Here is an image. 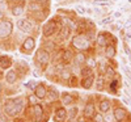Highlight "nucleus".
<instances>
[{
	"label": "nucleus",
	"mask_w": 131,
	"mask_h": 122,
	"mask_svg": "<svg viewBox=\"0 0 131 122\" xmlns=\"http://www.w3.org/2000/svg\"><path fill=\"white\" fill-rule=\"evenodd\" d=\"M34 49H36V38L31 36L25 37L23 43L20 45V51L23 54H30Z\"/></svg>",
	"instance_id": "6e6552de"
},
{
	"label": "nucleus",
	"mask_w": 131,
	"mask_h": 122,
	"mask_svg": "<svg viewBox=\"0 0 131 122\" xmlns=\"http://www.w3.org/2000/svg\"><path fill=\"white\" fill-rule=\"evenodd\" d=\"M0 122H7L5 121V114H0Z\"/></svg>",
	"instance_id": "79ce46f5"
},
{
	"label": "nucleus",
	"mask_w": 131,
	"mask_h": 122,
	"mask_svg": "<svg viewBox=\"0 0 131 122\" xmlns=\"http://www.w3.org/2000/svg\"><path fill=\"white\" fill-rule=\"evenodd\" d=\"M105 74L107 77H113L115 75V70L113 67H110V66H106V68H105Z\"/></svg>",
	"instance_id": "7c9ffc66"
},
{
	"label": "nucleus",
	"mask_w": 131,
	"mask_h": 122,
	"mask_svg": "<svg viewBox=\"0 0 131 122\" xmlns=\"http://www.w3.org/2000/svg\"><path fill=\"white\" fill-rule=\"evenodd\" d=\"M4 2H7V0H0V3H4Z\"/></svg>",
	"instance_id": "09e8293b"
},
{
	"label": "nucleus",
	"mask_w": 131,
	"mask_h": 122,
	"mask_svg": "<svg viewBox=\"0 0 131 122\" xmlns=\"http://www.w3.org/2000/svg\"><path fill=\"white\" fill-rule=\"evenodd\" d=\"M25 108V101L23 97H16V98H9L4 103L3 110L7 117H17Z\"/></svg>",
	"instance_id": "f257e3e1"
},
{
	"label": "nucleus",
	"mask_w": 131,
	"mask_h": 122,
	"mask_svg": "<svg viewBox=\"0 0 131 122\" xmlns=\"http://www.w3.org/2000/svg\"><path fill=\"white\" fill-rule=\"evenodd\" d=\"M33 93H34V96L38 98V100H45L46 98V95H47V87L41 83V84H37L36 89L33 91Z\"/></svg>",
	"instance_id": "4468645a"
},
{
	"label": "nucleus",
	"mask_w": 131,
	"mask_h": 122,
	"mask_svg": "<svg viewBox=\"0 0 131 122\" xmlns=\"http://www.w3.org/2000/svg\"><path fill=\"white\" fill-rule=\"evenodd\" d=\"M62 25L58 24V21L55 18H51V20H47L45 24L42 26V37L43 38H51L55 34H58V32L60 29Z\"/></svg>",
	"instance_id": "7ed1b4c3"
},
{
	"label": "nucleus",
	"mask_w": 131,
	"mask_h": 122,
	"mask_svg": "<svg viewBox=\"0 0 131 122\" xmlns=\"http://www.w3.org/2000/svg\"><path fill=\"white\" fill-rule=\"evenodd\" d=\"M2 77H3V72H2V71H0V79H2Z\"/></svg>",
	"instance_id": "de8ad7c7"
},
{
	"label": "nucleus",
	"mask_w": 131,
	"mask_h": 122,
	"mask_svg": "<svg viewBox=\"0 0 131 122\" xmlns=\"http://www.w3.org/2000/svg\"><path fill=\"white\" fill-rule=\"evenodd\" d=\"M16 26L20 32L25 33V34H30L34 30V24H33V21H30L29 17H18V20L16 21Z\"/></svg>",
	"instance_id": "423d86ee"
},
{
	"label": "nucleus",
	"mask_w": 131,
	"mask_h": 122,
	"mask_svg": "<svg viewBox=\"0 0 131 122\" xmlns=\"http://www.w3.org/2000/svg\"><path fill=\"white\" fill-rule=\"evenodd\" d=\"M59 77H60V80H64V82H68V79L72 76V71L68 68V67H63L60 68V71L58 72Z\"/></svg>",
	"instance_id": "b1692460"
},
{
	"label": "nucleus",
	"mask_w": 131,
	"mask_h": 122,
	"mask_svg": "<svg viewBox=\"0 0 131 122\" xmlns=\"http://www.w3.org/2000/svg\"><path fill=\"white\" fill-rule=\"evenodd\" d=\"M93 122H105L104 121V116H102V113H96L94 116H93Z\"/></svg>",
	"instance_id": "72a5a7b5"
},
{
	"label": "nucleus",
	"mask_w": 131,
	"mask_h": 122,
	"mask_svg": "<svg viewBox=\"0 0 131 122\" xmlns=\"http://www.w3.org/2000/svg\"><path fill=\"white\" fill-rule=\"evenodd\" d=\"M94 114H96V112H94V104H93V103H88V104L84 106L83 117H84L85 119H91V118H93Z\"/></svg>",
	"instance_id": "dca6fc26"
},
{
	"label": "nucleus",
	"mask_w": 131,
	"mask_h": 122,
	"mask_svg": "<svg viewBox=\"0 0 131 122\" xmlns=\"http://www.w3.org/2000/svg\"><path fill=\"white\" fill-rule=\"evenodd\" d=\"M85 60H86V57H85L84 53H81V51L75 53V57H73V60H72L75 66H84Z\"/></svg>",
	"instance_id": "4be33fe9"
},
{
	"label": "nucleus",
	"mask_w": 131,
	"mask_h": 122,
	"mask_svg": "<svg viewBox=\"0 0 131 122\" xmlns=\"http://www.w3.org/2000/svg\"><path fill=\"white\" fill-rule=\"evenodd\" d=\"M80 74H81L83 77H86V76H89V75L93 74V68L89 67V66H85L84 64L83 67H81V70H80Z\"/></svg>",
	"instance_id": "bb28decb"
},
{
	"label": "nucleus",
	"mask_w": 131,
	"mask_h": 122,
	"mask_svg": "<svg viewBox=\"0 0 131 122\" xmlns=\"http://www.w3.org/2000/svg\"><path fill=\"white\" fill-rule=\"evenodd\" d=\"M75 11L78 13H80V15H85L86 13V8L85 7H81V5H78V7L75 8Z\"/></svg>",
	"instance_id": "c9c22d12"
},
{
	"label": "nucleus",
	"mask_w": 131,
	"mask_h": 122,
	"mask_svg": "<svg viewBox=\"0 0 131 122\" xmlns=\"http://www.w3.org/2000/svg\"><path fill=\"white\" fill-rule=\"evenodd\" d=\"M94 84H96V89L97 91H102L104 88H105V79H104L102 76L97 77V79L94 80Z\"/></svg>",
	"instance_id": "a878e982"
},
{
	"label": "nucleus",
	"mask_w": 131,
	"mask_h": 122,
	"mask_svg": "<svg viewBox=\"0 0 131 122\" xmlns=\"http://www.w3.org/2000/svg\"><path fill=\"white\" fill-rule=\"evenodd\" d=\"M85 66H89V67H96L97 66V63H96V59L93 58V57H91V58H86V60H85Z\"/></svg>",
	"instance_id": "2f4dec72"
},
{
	"label": "nucleus",
	"mask_w": 131,
	"mask_h": 122,
	"mask_svg": "<svg viewBox=\"0 0 131 122\" xmlns=\"http://www.w3.org/2000/svg\"><path fill=\"white\" fill-rule=\"evenodd\" d=\"M125 32H126V39H131V29L125 30Z\"/></svg>",
	"instance_id": "ea45409f"
},
{
	"label": "nucleus",
	"mask_w": 131,
	"mask_h": 122,
	"mask_svg": "<svg viewBox=\"0 0 131 122\" xmlns=\"http://www.w3.org/2000/svg\"><path fill=\"white\" fill-rule=\"evenodd\" d=\"M25 8H26V12H28L29 15L38 13V12H43V11H47V7H45L43 4L36 2V0H28Z\"/></svg>",
	"instance_id": "1a4fd4ad"
},
{
	"label": "nucleus",
	"mask_w": 131,
	"mask_h": 122,
	"mask_svg": "<svg viewBox=\"0 0 131 122\" xmlns=\"http://www.w3.org/2000/svg\"><path fill=\"white\" fill-rule=\"evenodd\" d=\"M3 18H5V15H4L3 11H0V20H3Z\"/></svg>",
	"instance_id": "37998d69"
},
{
	"label": "nucleus",
	"mask_w": 131,
	"mask_h": 122,
	"mask_svg": "<svg viewBox=\"0 0 131 122\" xmlns=\"http://www.w3.org/2000/svg\"><path fill=\"white\" fill-rule=\"evenodd\" d=\"M119 16H121V13H119V12H115L114 13V17H119Z\"/></svg>",
	"instance_id": "a18cd8bd"
},
{
	"label": "nucleus",
	"mask_w": 131,
	"mask_h": 122,
	"mask_svg": "<svg viewBox=\"0 0 131 122\" xmlns=\"http://www.w3.org/2000/svg\"><path fill=\"white\" fill-rule=\"evenodd\" d=\"M73 57H75V53L72 49H63L62 54H60V63L63 66H68L72 63Z\"/></svg>",
	"instance_id": "9b49d317"
},
{
	"label": "nucleus",
	"mask_w": 131,
	"mask_h": 122,
	"mask_svg": "<svg viewBox=\"0 0 131 122\" xmlns=\"http://www.w3.org/2000/svg\"><path fill=\"white\" fill-rule=\"evenodd\" d=\"M50 59H51L50 51H47L46 49H43V47H41V49L37 50L34 60H36V63H37V66H38L39 68H42V70L46 68L47 66H49V63H50Z\"/></svg>",
	"instance_id": "20e7f679"
},
{
	"label": "nucleus",
	"mask_w": 131,
	"mask_h": 122,
	"mask_svg": "<svg viewBox=\"0 0 131 122\" xmlns=\"http://www.w3.org/2000/svg\"><path fill=\"white\" fill-rule=\"evenodd\" d=\"M114 42L117 43V39L107 32H101L96 36V43L100 47H105L107 43H114Z\"/></svg>",
	"instance_id": "0eeeda50"
},
{
	"label": "nucleus",
	"mask_w": 131,
	"mask_h": 122,
	"mask_svg": "<svg viewBox=\"0 0 131 122\" xmlns=\"http://www.w3.org/2000/svg\"><path fill=\"white\" fill-rule=\"evenodd\" d=\"M26 2H20V3H15V4H10L9 5V11H10V15L13 17H23V15L26 12Z\"/></svg>",
	"instance_id": "9d476101"
},
{
	"label": "nucleus",
	"mask_w": 131,
	"mask_h": 122,
	"mask_svg": "<svg viewBox=\"0 0 131 122\" xmlns=\"http://www.w3.org/2000/svg\"><path fill=\"white\" fill-rule=\"evenodd\" d=\"M18 79V74L16 70H8L5 74V82L7 84H15Z\"/></svg>",
	"instance_id": "aec40b11"
},
{
	"label": "nucleus",
	"mask_w": 131,
	"mask_h": 122,
	"mask_svg": "<svg viewBox=\"0 0 131 122\" xmlns=\"http://www.w3.org/2000/svg\"><path fill=\"white\" fill-rule=\"evenodd\" d=\"M117 55V47L114 43H107V45L105 46V57L107 59H113L115 58Z\"/></svg>",
	"instance_id": "6ab92c4d"
},
{
	"label": "nucleus",
	"mask_w": 131,
	"mask_h": 122,
	"mask_svg": "<svg viewBox=\"0 0 131 122\" xmlns=\"http://www.w3.org/2000/svg\"><path fill=\"white\" fill-rule=\"evenodd\" d=\"M67 117H68L70 121H73L76 117H78V106H72L67 112Z\"/></svg>",
	"instance_id": "cd10ccee"
},
{
	"label": "nucleus",
	"mask_w": 131,
	"mask_h": 122,
	"mask_svg": "<svg viewBox=\"0 0 131 122\" xmlns=\"http://www.w3.org/2000/svg\"><path fill=\"white\" fill-rule=\"evenodd\" d=\"M128 3H131V0H128Z\"/></svg>",
	"instance_id": "8fccbe9b"
},
{
	"label": "nucleus",
	"mask_w": 131,
	"mask_h": 122,
	"mask_svg": "<svg viewBox=\"0 0 131 122\" xmlns=\"http://www.w3.org/2000/svg\"><path fill=\"white\" fill-rule=\"evenodd\" d=\"M104 121H105V122H113V121H114V116H113V113H110V110L105 113Z\"/></svg>",
	"instance_id": "473e14b6"
},
{
	"label": "nucleus",
	"mask_w": 131,
	"mask_h": 122,
	"mask_svg": "<svg viewBox=\"0 0 131 122\" xmlns=\"http://www.w3.org/2000/svg\"><path fill=\"white\" fill-rule=\"evenodd\" d=\"M78 122H85V118L83 117V118H80V119H78Z\"/></svg>",
	"instance_id": "49530a36"
},
{
	"label": "nucleus",
	"mask_w": 131,
	"mask_h": 122,
	"mask_svg": "<svg viewBox=\"0 0 131 122\" xmlns=\"http://www.w3.org/2000/svg\"><path fill=\"white\" fill-rule=\"evenodd\" d=\"M46 98L49 100V101L51 103H55V101H58V100L60 98V93L57 91V88H54V87H51V88H49L47 89V95H46Z\"/></svg>",
	"instance_id": "a211bd4d"
},
{
	"label": "nucleus",
	"mask_w": 131,
	"mask_h": 122,
	"mask_svg": "<svg viewBox=\"0 0 131 122\" xmlns=\"http://www.w3.org/2000/svg\"><path fill=\"white\" fill-rule=\"evenodd\" d=\"M54 121L55 122H67L68 117H67V109L64 106H60L55 110V113H54Z\"/></svg>",
	"instance_id": "ddd939ff"
},
{
	"label": "nucleus",
	"mask_w": 131,
	"mask_h": 122,
	"mask_svg": "<svg viewBox=\"0 0 131 122\" xmlns=\"http://www.w3.org/2000/svg\"><path fill=\"white\" fill-rule=\"evenodd\" d=\"M93 4L97 7H109L112 5L110 0H93Z\"/></svg>",
	"instance_id": "c85d7f7f"
},
{
	"label": "nucleus",
	"mask_w": 131,
	"mask_h": 122,
	"mask_svg": "<svg viewBox=\"0 0 131 122\" xmlns=\"http://www.w3.org/2000/svg\"><path fill=\"white\" fill-rule=\"evenodd\" d=\"M28 100H29V103H30V104L34 105V104H37V100H38V98L34 96V93H33L31 96H29V98H28Z\"/></svg>",
	"instance_id": "e433bc0d"
},
{
	"label": "nucleus",
	"mask_w": 131,
	"mask_h": 122,
	"mask_svg": "<svg viewBox=\"0 0 131 122\" xmlns=\"http://www.w3.org/2000/svg\"><path fill=\"white\" fill-rule=\"evenodd\" d=\"M113 116H114V121L117 122H122L126 117H127V110L125 108H121V106H118L113 110Z\"/></svg>",
	"instance_id": "2eb2a0df"
},
{
	"label": "nucleus",
	"mask_w": 131,
	"mask_h": 122,
	"mask_svg": "<svg viewBox=\"0 0 131 122\" xmlns=\"http://www.w3.org/2000/svg\"><path fill=\"white\" fill-rule=\"evenodd\" d=\"M112 21H113V17H110V16H106V17H104L100 23L102 24V25H107V24H112Z\"/></svg>",
	"instance_id": "f704fd0d"
},
{
	"label": "nucleus",
	"mask_w": 131,
	"mask_h": 122,
	"mask_svg": "<svg viewBox=\"0 0 131 122\" xmlns=\"http://www.w3.org/2000/svg\"><path fill=\"white\" fill-rule=\"evenodd\" d=\"M72 122H78V121H72Z\"/></svg>",
	"instance_id": "3c124183"
},
{
	"label": "nucleus",
	"mask_w": 131,
	"mask_h": 122,
	"mask_svg": "<svg viewBox=\"0 0 131 122\" xmlns=\"http://www.w3.org/2000/svg\"><path fill=\"white\" fill-rule=\"evenodd\" d=\"M110 108H112V103L109 101V100H102V101L98 104V110H100V113H102V114L109 112Z\"/></svg>",
	"instance_id": "393cba45"
},
{
	"label": "nucleus",
	"mask_w": 131,
	"mask_h": 122,
	"mask_svg": "<svg viewBox=\"0 0 131 122\" xmlns=\"http://www.w3.org/2000/svg\"><path fill=\"white\" fill-rule=\"evenodd\" d=\"M13 34V23L9 18L0 20V39H8Z\"/></svg>",
	"instance_id": "39448f33"
},
{
	"label": "nucleus",
	"mask_w": 131,
	"mask_h": 122,
	"mask_svg": "<svg viewBox=\"0 0 131 122\" xmlns=\"http://www.w3.org/2000/svg\"><path fill=\"white\" fill-rule=\"evenodd\" d=\"M91 41L85 37V34H75L71 37V49L76 51H85L91 47Z\"/></svg>",
	"instance_id": "f03ea898"
},
{
	"label": "nucleus",
	"mask_w": 131,
	"mask_h": 122,
	"mask_svg": "<svg viewBox=\"0 0 131 122\" xmlns=\"http://www.w3.org/2000/svg\"><path fill=\"white\" fill-rule=\"evenodd\" d=\"M118 87H119V83H118V80L117 79H113L112 82H110V84H109V89H110V92H117L118 91Z\"/></svg>",
	"instance_id": "c756f323"
},
{
	"label": "nucleus",
	"mask_w": 131,
	"mask_h": 122,
	"mask_svg": "<svg viewBox=\"0 0 131 122\" xmlns=\"http://www.w3.org/2000/svg\"><path fill=\"white\" fill-rule=\"evenodd\" d=\"M34 76H36V77H38V76H39V72H38V71H37V70H36V71H34Z\"/></svg>",
	"instance_id": "c03bdc74"
},
{
	"label": "nucleus",
	"mask_w": 131,
	"mask_h": 122,
	"mask_svg": "<svg viewBox=\"0 0 131 122\" xmlns=\"http://www.w3.org/2000/svg\"><path fill=\"white\" fill-rule=\"evenodd\" d=\"M7 2L10 5V4H15V3H20V2H23V0H7Z\"/></svg>",
	"instance_id": "a19ab883"
},
{
	"label": "nucleus",
	"mask_w": 131,
	"mask_h": 122,
	"mask_svg": "<svg viewBox=\"0 0 131 122\" xmlns=\"http://www.w3.org/2000/svg\"><path fill=\"white\" fill-rule=\"evenodd\" d=\"M12 66V58L3 54L0 55V70H9Z\"/></svg>",
	"instance_id": "f3484780"
},
{
	"label": "nucleus",
	"mask_w": 131,
	"mask_h": 122,
	"mask_svg": "<svg viewBox=\"0 0 131 122\" xmlns=\"http://www.w3.org/2000/svg\"><path fill=\"white\" fill-rule=\"evenodd\" d=\"M123 29H125V30H128V29H131V18H130V20L127 21V23L125 24V26H123Z\"/></svg>",
	"instance_id": "58836bf2"
},
{
	"label": "nucleus",
	"mask_w": 131,
	"mask_h": 122,
	"mask_svg": "<svg viewBox=\"0 0 131 122\" xmlns=\"http://www.w3.org/2000/svg\"><path fill=\"white\" fill-rule=\"evenodd\" d=\"M94 75H89V76H86V77H83V80H81V87L84 88V89H91L92 85L94 84Z\"/></svg>",
	"instance_id": "412c9836"
},
{
	"label": "nucleus",
	"mask_w": 131,
	"mask_h": 122,
	"mask_svg": "<svg viewBox=\"0 0 131 122\" xmlns=\"http://www.w3.org/2000/svg\"><path fill=\"white\" fill-rule=\"evenodd\" d=\"M36 87H37V83H36V82H29V83H28V88H30L31 91H34Z\"/></svg>",
	"instance_id": "4c0bfd02"
},
{
	"label": "nucleus",
	"mask_w": 131,
	"mask_h": 122,
	"mask_svg": "<svg viewBox=\"0 0 131 122\" xmlns=\"http://www.w3.org/2000/svg\"><path fill=\"white\" fill-rule=\"evenodd\" d=\"M30 113L33 116V118H34L37 122H41L43 116H45V109H43V106L41 104H34L31 108H30Z\"/></svg>",
	"instance_id": "f8f14e48"
},
{
	"label": "nucleus",
	"mask_w": 131,
	"mask_h": 122,
	"mask_svg": "<svg viewBox=\"0 0 131 122\" xmlns=\"http://www.w3.org/2000/svg\"><path fill=\"white\" fill-rule=\"evenodd\" d=\"M60 101L63 104V106H68L73 104V96L70 95L68 92H63L60 93Z\"/></svg>",
	"instance_id": "5701e85b"
}]
</instances>
